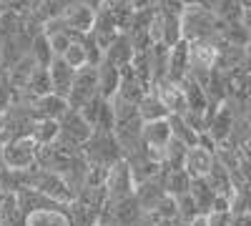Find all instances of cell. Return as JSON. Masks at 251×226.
<instances>
[{
  "label": "cell",
  "mask_w": 251,
  "mask_h": 226,
  "mask_svg": "<svg viewBox=\"0 0 251 226\" xmlns=\"http://www.w3.org/2000/svg\"><path fill=\"white\" fill-rule=\"evenodd\" d=\"M181 35L186 43L211 40V43L219 46L221 43V20L206 5H188L181 13Z\"/></svg>",
  "instance_id": "1"
},
{
  "label": "cell",
  "mask_w": 251,
  "mask_h": 226,
  "mask_svg": "<svg viewBox=\"0 0 251 226\" xmlns=\"http://www.w3.org/2000/svg\"><path fill=\"white\" fill-rule=\"evenodd\" d=\"M58 126H60V133L55 138V146L73 153V156L83 153V146H86V143L91 141V136H93L91 123L83 118V113L71 108L66 116L58 121Z\"/></svg>",
  "instance_id": "2"
},
{
  "label": "cell",
  "mask_w": 251,
  "mask_h": 226,
  "mask_svg": "<svg viewBox=\"0 0 251 226\" xmlns=\"http://www.w3.org/2000/svg\"><path fill=\"white\" fill-rule=\"evenodd\" d=\"M83 156H86V161L91 166L111 169L113 163H118L123 158V151L118 146L113 131H93L91 141L83 146Z\"/></svg>",
  "instance_id": "3"
},
{
  "label": "cell",
  "mask_w": 251,
  "mask_h": 226,
  "mask_svg": "<svg viewBox=\"0 0 251 226\" xmlns=\"http://www.w3.org/2000/svg\"><path fill=\"white\" fill-rule=\"evenodd\" d=\"M38 161V143L30 136L8 138L3 149V166L8 171H28Z\"/></svg>",
  "instance_id": "4"
},
{
  "label": "cell",
  "mask_w": 251,
  "mask_h": 226,
  "mask_svg": "<svg viewBox=\"0 0 251 226\" xmlns=\"http://www.w3.org/2000/svg\"><path fill=\"white\" fill-rule=\"evenodd\" d=\"M93 98H98V68L86 66V68L75 71L73 88H71V96H68V106L73 111H80V108H86Z\"/></svg>",
  "instance_id": "5"
},
{
  "label": "cell",
  "mask_w": 251,
  "mask_h": 226,
  "mask_svg": "<svg viewBox=\"0 0 251 226\" xmlns=\"http://www.w3.org/2000/svg\"><path fill=\"white\" fill-rule=\"evenodd\" d=\"M106 194L108 201H121V199H128L136 194V181H133V171L128 166V161L121 158L118 163L108 169L106 174Z\"/></svg>",
  "instance_id": "6"
},
{
  "label": "cell",
  "mask_w": 251,
  "mask_h": 226,
  "mask_svg": "<svg viewBox=\"0 0 251 226\" xmlns=\"http://www.w3.org/2000/svg\"><path fill=\"white\" fill-rule=\"evenodd\" d=\"M91 35L96 38V43L103 48V53H106V48L121 35V28H118V23H116V15H113V10H111L108 5H100V8L96 10V20H93Z\"/></svg>",
  "instance_id": "7"
},
{
  "label": "cell",
  "mask_w": 251,
  "mask_h": 226,
  "mask_svg": "<svg viewBox=\"0 0 251 226\" xmlns=\"http://www.w3.org/2000/svg\"><path fill=\"white\" fill-rule=\"evenodd\" d=\"M151 91V86L146 83V80L131 68V66H126V68H121V86H118V93H116V98H121V100H126V103H133V106H138L141 100H143V96Z\"/></svg>",
  "instance_id": "8"
},
{
  "label": "cell",
  "mask_w": 251,
  "mask_h": 226,
  "mask_svg": "<svg viewBox=\"0 0 251 226\" xmlns=\"http://www.w3.org/2000/svg\"><path fill=\"white\" fill-rule=\"evenodd\" d=\"M151 91L158 96V100L166 106V111H169L171 116H186L188 113V106H186V98H183V91L178 83H174V80L163 78L158 80V83L151 86Z\"/></svg>",
  "instance_id": "9"
},
{
  "label": "cell",
  "mask_w": 251,
  "mask_h": 226,
  "mask_svg": "<svg viewBox=\"0 0 251 226\" xmlns=\"http://www.w3.org/2000/svg\"><path fill=\"white\" fill-rule=\"evenodd\" d=\"M60 20L66 23V28L75 35H88L91 28H93V20H96V10H91L88 5H80V3H73L68 0L66 10H63Z\"/></svg>",
  "instance_id": "10"
},
{
  "label": "cell",
  "mask_w": 251,
  "mask_h": 226,
  "mask_svg": "<svg viewBox=\"0 0 251 226\" xmlns=\"http://www.w3.org/2000/svg\"><path fill=\"white\" fill-rule=\"evenodd\" d=\"M214 163H216V153L196 143V146H191V149H188V153H186L183 171L191 176V178H206Z\"/></svg>",
  "instance_id": "11"
},
{
  "label": "cell",
  "mask_w": 251,
  "mask_h": 226,
  "mask_svg": "<svg viewBox=\"0 0 251 226\" xmlns=\"http://www.w3.org/2000/svg\"><path fill=\"white\" fill-rule=\"evenodd\" d=\"M163 196H166V189L161 183V174L156 178H149V181H143V183L136 186V201H138V206H141L143 214H151Z\"/></svg>",
  "instance_id": "12"
},
{
  "label": "cell",
  "mask_w": 251,
  "mask_h": 226,
  "mask_svg": "<svg viewBox=\"0 0 251 226\" xmlns=\"http://www.w3.org/2000/svg\"><path fill=\"white\" fill-rule=\"evenodd\" d=\"M48 73H50V86H53V93L68 100L71 88H73L75 71H73V68L66 63V60H63V58H55L53 63H50V68H48Z\"/></svg>",
  "instance_id": "13"
},
{
  "label": "cell",
  "mask_w": 251,
  "mask_h": 226,
  "mask_svg": "<svg viewBox=\"0 0 251 226\" xmlns=\"http://www.w3.org/2000/svg\"><path fill=\"white\" fill-rule=\"evenodd\" d=\"M133 55H136V48H133V43H131V38L126 35V33H121L113 43L106 48V53H103V60H106V63H111V66H116V68H126V66L133 63Z\"/></svg>",
  "instance_id": "14"
},
{
  "label": "cell",
  "mask_w": 251,
  "mask_h": 226,
  "mask_svg": "<svg viewBox=\"0 0 251 226\" xmlns=\"http://www.w3.org/2000/svg\"><path fill=\"white\" fill-rule=\"evenodd\" d=\"M188 71H191V60H188V43H186V40H181V43H176L169 50V73H166V78L181 86L183 78L188 75Z\"/></svg>",
  "instance_id": "15"
},
{
  "label": "cell",
  "mask_w": 251,
  "mask_h": 226,
  "mask_svg": "<svg viewBox=\"0 0 251 226\" xmlns=\"http://www.w3.org/2000/svg\"><path fill=\"white\" fill-rule=\"evenodd\" d=\"M181 91H183V98H186V106H188V113H199V116H206L208 111V96H206V88L199 83V80H194L191 75L183 78L181 83Z\"/></svg>",
  "instance_id": "16"
},
{
  "label": "cell",
  "mask_w": 251,
  "mask_h": 226,
  "mask_svg": "<svg viewBox=\"0 0 251 226\" xmlns=\"http://www.w3.org/2000/svg\"><path fill=\"white\" fill-rule=\"evenodd\" d=\"M33 111H35L38 118L60 121L63 116L71 111V106H68V100H66V98H60V96H55V93H48V96H43V98H38V100H35Z\"/></svg>",
  "instance_id": "17"
},
{
  "label": "cell",
  "mask_w": 251,
  "mask_h": 226,
  "mask_svg": "<svg viewBox=\"0 0 251 226\" xmlns=\"http://www.w3.org/2000/svg\"><path fill=\"white\" fill-rule=\"evenodd\" d=\"M161 183H163V189H166V194L169 196H174V199H178V196H186L188 191H191V183H194V178L188 176L183 169H176V171H171V169H161Z\"/></svg>",
  "instance_id": "18"
},
{
  "label": "cell",
  "mask_w": 251,
  "mask_h": 226,
  "mask_svg": "<svg viewBox=\"0 0 251 226\" xmlns=\"http://www.w3.org/2000/svg\"><path fill=\"white\" fill-rule=\"evenodd\" d=\"M118 86H121V68L103 60L98 66V96L103 100H111V98H116Z\"/></svg>",
  "instance_id": "19"
},
{
  "label": "cell",
  "mask_w": 251,
  "mask_h": 226,
  "mask_svg": "<svg viewBox=\"0 0 251 226\" xmlns=\"http://www.w3.org/2000/svg\"><path fill=\"white\" fill-rule=\"evenodd\" d=\"M203 181L208 183V186H211V191H214L216 196H224V199L231 201V194H234V178H231V171L224 169L219 161L211 166V171H208V176H206Z\"/></svg>",
  "instance_id": "20"
},
{
  "label": "cell",
  "mask_w": 251,
  "mask_h": 226,
  "mask_svg": "<svg viewBox=\"0 0 251 226\" xmlns=\"http://www.w3.org/2000/svg\"><path fill=\"white\" fill-rule=\"evenodd\" d=\"M68 206L63 209H40L25 216V226H71L68 219Z\"/></svg>",
  "instance_id": "21"
},
{
  "label": "cell",
  "mask_w": 251,
  "mask_h": 226,
  "mask_svg": "<svg viewBox=\"0 0 251 226\" xmlns=\"http://www.w3.org/2000/svg\"><path fill=\"white\" fill-rule=\"evenodd\" d=\"M203 5L211 10L221 23H239L244 15V5L239 0H203Z\"/></svg>",
  "instance_id": "22"
},
{
  "label": "cell",
  "mask_w": 251,
  "mask_h": 226,
  "mask_svg": "<svg viewBox=\"0 0 251 226\" xmlns=\"http://www.w3.org/2000/svg\"><path fill=\"white\" fill-rule=\"evenodd\" d=\"M138 116H141L143 123H151V121H166L171 113L166 111V106L158 100V96L153 91H149L143 96V100L138 103Z\"/></svg>",
  "instance_id": "23"
},
{
  "label": "cell",
  "mask_w": 251,
  "mask_h": 226,
  "mask_svg": "<svg viewBox=\"0 0 251 226\" xmlns=\"http://www.w3.org/2000/svg\"><path fill=\"white\" fill-rule=\"evenodd\" d=\"M161 43L174 48L176 43H181L183 35H181V15H169V13H161Z\"/></svg>",
  "instance_id": "24"
},
{
  "label": "cell",
  "mask_w": 251,
  "mask_h": 226,
  "mask_svg": "<svg viewBox=\"0 0 251 226\" xmlns=\"http://www.w3.org/2000/svg\"><path fill=\"white\" fill-rule=\"evenodd\" d=\"M33 60H35V66L40 68H50V63L55 60V53H53V46H50V40L46 33H40L33 38V43H30V53H28Z\"/></svg>",
  "instance_id": "25"
},
{
  "label": "cell",
  "mask_w": 251,
  "mask_h": 226,
  "mask_svg": "<svg viewBox=\"0 0 251 226\" xmlns=\"http://www.w3.org/2000/svg\"><path fill=\"white\" fill-rule=\"evenodd\" d=\"M191 196H194V201H196V206H199V214H201V216L211 214L214 201H216V194L211 191V186H208L203 178H194V183H191Z\"/></svg>",
  "instance_id": "26"
},
{
  "label": "cell",
  "mask_w": 251,
  "mask_h": 226,
  "mask_svg": "<svg viewBox=\"0 0 251 226\" xmlns=\"http://www.w3.org/2000/svg\"><path fill=\"white\" fill-rule=\"evenodd\" d=\"M58 133H60L58 121L38 118V121H35V126H33V133H30V138L38 143V146H50V143H55Z\"/></svg>",
  "instance_id": "27"
},
{
  "label": "cell",
  "mask_w": 251,
  "mask_h": 226,
  "mask_svg": "<svg viewBox=\"0 0 251 226\" xmlns=\"http://www.w3.org/2000/svg\"><path fill=\"white\" fill-rule=\"evenodd\" d=\"M0 226H25V214L20 211L15 194H8V199L0 203Z\"/></svg>",
  "instance_id": "28"
},
{
  "label": "cell",
  "mask_w": 251,
  "mask_h": 226,
  "mask_svg": "<svg viewBox=\"0 0 251 226\" xmlns=\"http://www.w3.org/2000/svg\"><path fill=\"white\" fill-rule=\"evenodd\" d=\"M169 126H171V136L181 143H186L188 149L199 143V133L188 126V121L183 116H169Z\"/></svg>",
  "instance_id": "29"
},
{
  "label": "cell",
  "mask_w": 251,
  "mask_h": 226,
  "mask_svg": "<svg viewBox=\"0 0 251 226\" xmlns=\"http://www.w3.org/2000/svg\"><path fill=\"white\" fill-rule=\"evenodd\" d=\"M186 153H188V146H186V143L171 138V141H169V146H166V151H163V166H166V169H171V171L183 169Z\"/></svg>",
  "instance_id": "30"
},
{
  "label": "cell",
  "mask_w": 251,
  "mask_h": 226,
  "mask_svg": "<svg viewBox=\"0 0 251 226\" xmlns=\"http://www.w3.org/2000/svg\"><path fill=\"white\" fill-rule=\"evenodd\" d=\"M231 214L239 216V214H251V189L246 186H234V194H231Z\"/></svg>",
  "instance_id": "31"
},
{
  "label": "cell",
  "mask_w": 251,
  "mask_h": 226,
  "mask_svg": "<svg viewBox=\"0 0 251 226\" xmlns=\"http://www.w3.org/2000/svg\"><path fill=\"white\" fill-rule=\"evenodd\" d=\"M83 38V35H80ZM63 60L73 68V71H80V68H86L88 66V55H86V48H83L80 40H75V43H71V48L63 53Z\"/></svg>",
  "instance_id": "32"
},
{
  "label": "cell",
  "mask_w": 251,
  "mask_h": 226,
  "mask_svg": "<svg viewBox=\"0 0 251 226\" xmlns=\"http://www.w3.org/2000/svg\"><path fill=\"white\" fill-rule=\"evenodd\" d=\"M176 203H178V219H181L186 226L201 216V214H199V206H196V201H194V196H191V191H188L186 196H178Z\"/></svg>",
  "instance_id": "33"
},
{
  "label": "cell",
  "mask_w": 251,
  "mask_h": 226,
  "mask_svg": "<svg viewBox=\"0 0 251 226\" xmlns=\"http://www.w3.org/2000/svg\"><path fill=\"white\" fill-rule=\"evenodd\" d=\"M151 216H153V221H163V219H178V203H176V199L166 194V196L158 201V206L151 211Z\"/></svg>",
  "instance_id": "34"
},
{
  "label": "cell",
  "mask_w": 251,
  "mask_h": 226,
  "mask_svg": "<svg viewBox=\"0 0 251 226\" xmlns=\"http://www.w3.org/2000/svg\"><path fill=\"white\" fill-rule=\"evenodd\" d=\"M80 43H83V48H86V55H88V66H93V68H98L100 63H103V48L96 43V38L88 33V35H83L80 38Z\"/></svg>",
  "instance_id": "35"
},
{
  "label": "cell",
  "mask_w": 251,
  "mask_h": 226,
  "mask_svg": "<svg viewBox=\"0 0 251 226\" xmlns=\"http://www.w3.org/2000/svg\"><path fill=\"white\" fill-rule=\"evenodd\" d=\"M13 86H10V78H8V71L0 68V111H5L13 106Z\"/></svg>",
  "instance_id": "36"
},
{
  "label": "cell",
  "mask_w": 251,
  "mask_h": 226,
  "mask_svg": "<svg viewBox=\"0 0 251 226\" xmlns=\"http://www.w3.org/2000/svg\"><path fill=\"white\" fill-rule=\"evenodd\" d=\"M206 226H231L234 224V214L231 211H211L206 214Z\"/></svg>",
  "instance_id": "37"
},
{
  "label": "cell",
  "mask_w": 251,
  "mask_h": 226,
  "mask_svg": "<svg viewBox=\"0 0 251 226\" xmlns=\"http://www.w3.org/2000/svg\"><path fill=\"white\" fill-rule=\"evenodd\" d=\"M103 5H108L113 10H118V8H133V0H103Z\"/></svg>",
  "instance_id": "38"
},
{
  "label": "cell",
  "mask_w": 251,
  "mask_h": 226,
  "mask_svg": "<svg viewBox=\"0 0 251 226\" xmlns=\"http://www.w3.org/2000/svg\"><path fill=\"white\" fill-rule=\"evenodd\" d=\"M231 226H251V214H239L234 216V224Z\"/></svg>",
  "instance_id": "39"
},
{
  "label": "cell",
  "mask_w": 251,
  "mask_h": 226,
  "mask_svg": "<svg viewBox=\"0 0 251 226\" xmlns=\"http://www.w3.org/2000/svg\"><path fill=\"white\" fill-rule=\"evenodd\" d=\"M241 23H244V28H246V30H249V35H251V8H244Z\"/></svg>",
  "instance_id": "40"
},
{
  "label": "cell",
  "mask_w": 251,
  "mask_h": 226,
  "mask_svg": "<svg viewBox=\"0 0 251 226\" xmlns=\"http://www.w3.org/2000/svg\"><path fill=\"white\" fill-rule=\"evenodd\" d=\"M156 226H186L181 219H163V221H156Z\"/></svg>",
  "instance_id": "41"
},
{
  "label": "cell",
  "mask_w": 251,
  "mask_h": 226,
  "mask_svg": "<svg viewBox=\"0 0 251 226\" xmlns=\"http://www.w3.org/2000/svg\"><path fill=\"white\" fill-rule=\"evenodd\" d=\"M244 55H246V60H244V68H246V73H251V43L244 48Z\"/></svg>",
  "instance_id": "42"
},
{
  "label": "cell",
  "mask_w": 251,
  "mask_h": 226,
  "mask_svg": "<svg viewBox=\"0 0 251 226\" xmlns=\"http://www.w3.org/2000/svg\"><path fill=\"white\" fill-rule=\"evenodd\" d=\"M181 5L188 8V5H203V0H181Z\"/></svg>",
  "instance_id": "43"
},
{
  "label": "cell",
  "mask_w": 251,
  "mask_h": 226,
  "mask_svg": "<svg viewBox=\"0 0 251 226\" xmlns=\"http://www.w3.org/2000/svg\"><path fill=\"white\" fill-rule=\"evenodd\" d=\"M5 199H8V189L3 186V181H0V203H3Z\"/></svg>",
  "instance_id": "44"
},
{
  "label": "cell",
  "mask_w": 251,
  "mask_h": 226,
  "mask_svg": "<svg viewBox=\"0 0 251 226\" xmlns=\"http://www.w3.org/2000/svg\"><path fill=\"white\" fill-rule=\"evenodd\" d=\"M188 226H206V219H203V216H199L196 221H191V224H188Z\"/></svg>",
  "instance_id": "45"
},
{
  "label": "cell",
  "mask_w": 251,
  "mask_h": 226,
  "mask_svg": "<svg viewBox=\"0 0 251 226\" xmlns=\"http://www.w3.org/2000/svg\"><path fill=\"white\" fill-rule=\"evenodd\" d=\"M239 3H241L244 8H251V0H239Z\"/></svg>",
  "instance_id": "46"
},
{
  "label": "cell",
  "mask_w": 251,
  "mask_h": 226,
  "mask_svg": "<svg viewBox=\"0 0 251 226\" xmlns=\"http://www.w3.org/2000/svg\"><path fill=\"white\" fill-rule=\"evenodd\" d=\"M5 10H8V8H5L3 3H0V18H3V15H5Z\"/></svg>",
  "instance_id": "47"
},
{
  "label": "cell",
  "mask_w": 251,
  "mask_h": 226,
  "mask_svg": "<svg viewBox=\"0 0 251 226\" xmlns=\"http://www.w3.org/2000/svg\"><path fill=\"white\" fill-rule=\"evenodd\" d=\"M0 133H3V111H0Z\"/></svg>",
  "instance_id": "48"
}]
</instances>
